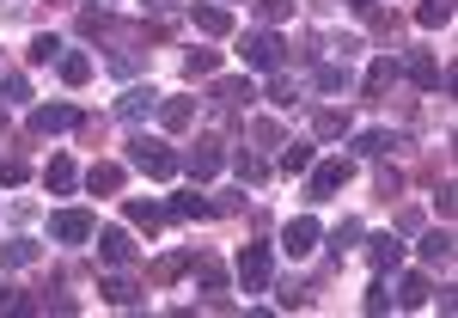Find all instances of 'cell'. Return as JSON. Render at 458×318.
<instances>
[{
    "mask_svg": "<svg viewBox=\"0 0 458 318\" xmlns=\"http://www.w3.org/2000/svg\"><path fill=\"white\" fill-rule=\"evenodd\" d=\"M233 276H239V288H245V294H263V288H269V276H276L269 245H245V251H239V263H233Z\"/></svg>",
    "mask_w": 458,
    "mask_h": 318,
    "instance_id": "277c9868",
    "label": "cell"
},
{
    "mask_svg": "<svg viewBox=\"0 0 458 318\" xmlns=\"http://www.w3.org/2000/svg\"><path fill=\"white\" fill-rule=\"evenodd\" d=\"M43 184H49L55 196H68L73 184H80V172H73V159H49V172H43Z\"/></svg>",
    "mask_w": 458,
    "mask_h": 318,
    "instance_id": "4dcf8cb0",
    "label": "cell"
},
{
    "mask_svg": "<svg viewBox=\"0 0 458 318\" xmlns=\"http://www.w3.org/2000/svg\"><path fill=\"white\" fill-rule=\"evenodd\" d=\"M318 142H336V135H349V110H318Z\"/></svg>",
    "mask_w": 458,
    "mask_h": 318,
    "instance_id": "d6a6232c",
    "label": "cell"
},
{
    "mask_svg": "<svg viewBox=\"0 0 458 318\" xmlns=\"http://www.w3.org/2000/svg\"><path fill=\"white\" fill-rule=\"evenodd\" d=\"M239 56H245V68H263V73H276L287 62V43L276 31H245V43H239Z\"/></svg>",
    "mask_w": 458,
    "mask_h": 318,
    "instance_id": "3957f363",
    "label": "cell"
},
{
    "mask_svg": "<svg viewBox=\"0 0 458 318\" xmlns=\"http://www.w3.org/2000/svg\"><path fill=\"white\" fill-rule=\"evenodd\" d=\"M190 270H196V282L208 288V294H226V263L208 257V251H190Z\"/></svg>",
    "mask_w": 458,
    "mask_h": 318,
    "instance_id": "9a60e30c",
    "label": "cell"
},
{
    "mask_svg": "<svg viewBox=\"0 0 458 318\" xmlns=\"http://www.w3.org/2000/svg\"><path fill=\"white\" fill-rule=\"evenodd\" d=\"M98 294H105L110 306H135V300H141V288L129 282V276H105V282H98Z\"/></svg>",
    "mask_w": 458,
    "mask_h": 318,
    "instance_id": "d4e9b609",
    "label": "cell"
},
{
    "mask_svg": "<svg viewBox=\"0 0 458 318\" xmlns=\"http://www.w3.org/2000/svg\"><path fill=\"white\" fill-rule=\"evenodd\" d=\"M453 0H422V6H416V25H422V31H440V25H453Z\"/></svg>",
    "mask_w": 458,
    "mask_h": 318,
    "instance_id": "7402d4cb",
    "label": "cell"
},
{
    "mask_svg": "<svg viewBox=\"0 0 458 318\" xmlns=\"http://www.w3.org/2000/svg\"><path fill=\"white\" fill-rule=\"evenodd\" d=\"M92 233H98V220H92L86 209H62V214H49V239H55V245H86Z\"/></svg>",
    "mask_w": 458,
    "mask_h": 318,
    "instance_id": "8992f818",
    "label": "cell"
},
{
    "mask_svg": "<svg viewBox=\"0 0 458 318\" xmlns=\"http://www.w3.org/2000/svg\"><path fill=\"white\" fill-rule=\"evenodd\" d=\"M318 239H324L318 214H293V220L282 227V251H287V257H312V251H318Z\"/></svg>",
    "mask_w": 458,
    "mask_h": 318,
    "instance_id": "52a82bcc",
    "label": "cell"
},
{
    "mask_svg": "<svg viewBox=\"0 0 458 318\" xmlns=\"http://www.w3.org/2000/svg\"><path fill=\"white\" fill-rule=\"evenodd\" d=\"M276 300H282V313H300V306H306V300H312V294H306V288H293V282H287L282 294H276Z\"/></svg>",
    "mask_w": 458,
    "mask_h": 318,
    "instance_id": "60d3db41",
    "label": "cell"
},
{
    "mask_svg": "<svg viewBox=\"0 0 458 318\" xmlns=\"http://www.w3.org/2000/svg\"><path fill=\"white\" fill-rule=\"evenodd\" d=\"M422 263H453V233H446V227L422 233Z\"/></svg>",
    "mask_w": 458,
    "mask_h": 318,
    "instance_id": "cb8c5ba5",
    "label": "cell"
},
{
    "mask_svg": "<svg viewBox=\"0 0 458 318\" xmlns=\"http://www.w3.org/2000/svg\"><path fill=\"white\" fill-rule=\"evenodd\" d=\"M349 86H354L349 62H324V68H318V92H349Z\"/></svg>",
    "mask_w": 458,
    "mask_h": 318,
    "instance_id": "4316f807",
    "label": "cell"
},
{
    "mask_svg": "<svg viewBox=\"0 0 458 318\" xmlns=\"http://www.w3.org/2000/svg\"><path fill=\"white\" fill-rule=\"evenodd\" d=\"M428 294H434L428 276H403V282H397V306H410V313H416V306H428Z\"/></svg>",
    "mask_w": 458,
    "mask_h": 318,
    "instance_id": "484cf974",
    "label": "cell"
},
{
    "mask_svg": "<svg viewBox=\"0 0 458 318\" xmlns=\"http://www.w3.org/2000/svg\"><path fill=\"white\" fill-rule=\"evenodd\" d=\"M183 270H190V251H172V257H159V263L147 270V282H153V288H165V282H177Z\"/></svg>",
    "mask_w": 458,
    "mask_h": 318,
    "instance_id": "603a6c76",
    "label": "cell"
},
{
    "mask_svg": "<svg viewBox=\"0 0 458 318\" xmlns=\"http://www.w3.org/2000/svg\"><path fill=\"white\" fill-rule=\"evenodd\" d=\"M92 239H98V263H105V270H123V263L135 257V239H129L123 227H98Z\"/></svg>",
    "mask_w": 458,
    "mask_h": 318,
    "instance_id": "ba28073f",
    "label": "cell"
},
{
    "mask_svg": "<svg viewBox=\"0 0 458 318\" xmlns=\"http://www.w3.org/2000/svg\"><path fill=\"white\" fill-rule=\"evenodd\" d=\"M80 31L86 37H110V19L105 13H80Z\"/></svg>",
    "mask_w": 458,
    "mask_h": 318,
    "instance_id": "b9f144b4",
    "label": "cell"
},
{
    "mask_svg": "<svg viewBox=\"0 0 458 318\" xmlns=\"http://www.w3.org/2000/svg\"><path fill=\"white\" fill-rule=\"evenodd\" d=\"M159 123H165L172 135H183V129L196 123V99H165V105H159Z\"/></svg>",
    "mask_w": 458,
    "mask_h": 318,
    "instance_id": "ffe728a7",
    "label": "cell"
},
{
    "mask_svg": "<svg viewBox=\"0 0 458 318\" xmlns=\"http://www.w3.org/2000/svg\"><path fill=\"white\" fill-rule=\"evenodd\" d=\"M55 73H62L68 86H86V80H92V56H80V49H62V56H55Z\"/></svg>",
    "mask_w": 458,
    "mask_h": 318,
    "instance_id": "d6986e66",
    "label": "cell"
},
{
    "mask_svg": "<svg viewBox=\"0 0 458 318\" xmlns=\"http://www.w3.org/2000/svg\"><path fill=\"white\" fill-rule=\"evenodd\" d=\"M386 306H391V294H386V282H373V288H367V313H386Z\"/></svg>",
    "mask_w": 458,
    "mask_h": 318,
    "instance_id": "ee69618b",
    "label": "cell"
},
{
    "mask_svg": "<svg viewBox=\"0 0 458 318\" xmlns=\"http://www.w3.org/2000/svg\"><path fill=\"white\" fill-rule=\"evenodd\" d=\"M0 263H6V270H25V263H37V239H6V245H0Z\"/></svg>",
    "mask_w": 458,
    "mask_h": 318,
    "instance_id": "f1b7e54d",
    "label": "cell"
},
{
    "mask_svg": "<svg viewBox=\"0 0 458 318\" xmlns=\"http://www.w3.org/2000/svg\"><path fill=\"white\" fill-rule=\"evenodd\" d=\"M269 105H276V110H293V105H300V86L276 73V80H269Z\"/></svg>",
    "mask_w": 458,
    "mask_h": 318,
    "instance_id": "8d00e7d4",
    "label": "cell"
},
{
    "mask_svg": "<svg viewBox=\"0 0 458 318\" xmlns=\"http://www.w3.org/2000/svg\"><path fill=\"white\" fill-rule=\"evenodd\" d=\"M0 135H6V105H0Z\"/></svg>",
    "mask_w": 458,
    "mask_h": 318,
    "instance_id": "bcb514c9",
    "label": "cell"
},
{
    "mask_svg": "<svg viewBox=\"0 0 458 318\" xmlns=\"http://www.w3.org/2000/svg\"><path fill=\"white\" fill-rule=\"evenodd\" d=\"M250 99H257L250 80H214V92H208L214 110H239V105H250Z\"/></svg>",
    "mask_w": 458,
    "mask_h": 318,
    "instance_id": "2e32d148",
    "label": "cell"
},
{
    "mask_svg": "<svg viewBox=\"0 0 458 318\" xmlns=\"http://www.w3.org/2000/svg\"><path fill=\"white\" fill-rule=\"evenodd\" d=\"M0 92L19 105V99H31V80H25V73H0ZM6 99H0V105H6Z\"/></svg>",
    "mask_w": 458,
    "mask_h": 318,
    "instance_id": "f35d334b",
    "label": "cell"
},
{
    "mask_svg": "<svg viewBox=\"0 0 458 318\" xmlns=\"http://www.w3.org/2000/svg\"><path fill=\"white\" fill-rule=\"evenodd\" d=\"M129 166L165 184V177H177V153L159 142V135H141V129H135V135H129Z\"/></svg>",
    "mask_w": 458,
    "mask_h": 318,
    "instance_id": "6da1fadb",
    "label": "cell"
},
{
    "mask_svg": "<svg viewBox=\"0 0 458 318\" xmlns=\"http://www.w3.org/2000/svg\"><path fill=\"white\" fill-rule=\"evenodd\" d=\"M324 239H330V257H349V251L360 245V220H343V227H336V233H324Z\"/></svg>",
    "mask_w": 458,
    "mask_h": 318,
    "instance_id": "e575fe53",
    "label": "cell"
},
{
    "mask_svg": "<svg viewBox=\"0 0 458 318\" xmlns=\"http://www.w3.org/2000/svg\"><path fill=\"white\" fill-rule=\"evenodd\" d=\"M250 135H257L263 147H282V129H276V123H250Z\"/></svg>",
    "mask_w": 458,
    "mask_h": 318,
    "instance_id": "7bdbcfd3",
    "label": "cell"
},
{
    "mask_svg": "<svg viewBox=\"0 0 458 318\" xmlns=\"http://www.w3.org/2000/svg\"><path fill=\"white\" fill-rule=\"evenodd\" d=\"M397 80H403V68H397L391 56H379V62L367 68V80H360V99H386V92L397 86Z\"/></svg>",
    "mask_w": 458,
    "mask_h": 318,
    "instance_id": "30bf717a",
    "label": "cell"
},
{
    "mask_svg": "<svg viewBox=\"0 0 458 318\" xmlns=\"http://www.w3.org/2000/svg\"><path fill=\"white\" fill-rule=\"evenodd\" d=\"M80 184H86V190H92V196H116V190H123V184H129V172H123V166H116V159H98V166H92V172L80 177Z\"/></svg>",
    "mask_w": 458,
    "mask_h": 318,
    "instance_id": "5bb4252c",
    "label": "cell"
},
{
    "mask_svg": "<svg viewBox=\"0 0 458 318\" xmlns=\"http://www.w3.org/2000/svg\"><path fill=\"white\" fill-rule=\"evenodd\" d=\"M220 166H226V147H220V135H196V142L177 153V172H190L196 184H208Z\"/></svg>",
    "mask_w": 458,
    "mask_h": 318,
    "instance_id": "7a4b0ae2",
    "label": "cell"
},
{
    "mask_svg": "<svg viewBox=\"0 0 458 318\" xmlns=\"http://www.w3.org/2000/svg\"><path fill=\"white\" fill-rule=\"evenodd\" d=\"M257 19L263 25H282V19H293V0H257Z\"/></svg>",
    "mask_w": 458,
    "mask_h": 318,
    "instance_id": "74e56055",
    "label": "cell"
},
{
    "mask_svg": "<svg viewBox=\"0 0 458 318\" xmlns=\"http://www.w3.org/2000/svg\"><path fill=\"white\" fill-rule=\"evenodd\" d=\"M410 80H416L422 92H440V86L453 92V68H440L434 56H410Z\"/></svg>",
    "mask_w": 458,
    "mask_h": 318,
    "instance_id": "4fadbf2b",
    "label": "cell"
},
{
    "mask_svg": "<svg viewBox=\"0 0 458 318\" xmlns=\"http://www.w3.org/2000/svg\"><path fill=\"white\" fill-rule=\"evenodd\" d=\"M25 177H31V159H25V153H0V184H6V190L25 184Z\"/></svg>",
    "mask_w": 458,
    "mask_h": 318,
    "instance_id": "d590c367",
    "label": "cell"
},
{
    "mask_svg": "<svg viewBox=\"0 0 458 318\" xmlns=\"http://www.w3.org/2000/svg\"><path fill=\"white\" fill-rule=\"evenodd\" d=\"M73 123H80L73 105H37L31 110V135H62V129H73Z\"/></svg>",
    "mask_w": 458,
    "mask_h": 318,
    "instance_id": "9c48e42d",
    "label": "cell"
},
{
    "mask_svg": "<svg viewBox=\"0 0 458 318\" xmlns=\"http://www.w3.org/2000/svg\"><path fill=\"white\" fill-rule=\"evenodd\" d=\"M123 214H129V227H141V233H159V227H165V209H159V202H147V196H129Z\"/></svg>",
    "mask_w": 458,
    "mask_h": 318,
    "instance_id": "e0dca14e",
    "label": "cell"
},
{
    "mask_svg": "<svg viewBox=\"0 0 458 318\" xmlns=\"http://www.w3.org/2000/svg\"><path fill=\"white\" fill-rule=\"evenodd\" d=\"M349 6H354V13H360V6H373V0H349Z\"/></svg>",
    "mask_w": 458,
    "mask_h": 318,
    "instance_id": "7dc6e473",
    "label": "cell"
},
{
    "mask_svg": "<svg viewBox=\"0 0 458 318\" xmlns=\"http://www.w3.org/2000/svg\"><path fill=\"white\" fill-rule=\"evenodd\" d=\"M397 190H403V172H397V166H379V196H397Z\"/></svg>",
    "mask_w": 458,
    "mask_h": 318,
    "instance_id": "ab89813d",
    "label": "cell"
},
{
    "mask_svg": "<svg viewBox=\"0 0 458 318\" xmlns=\"http://www.w3.org/2000/svg\"><path fill=\"white\" fill-rule=\"evenodd\" d=\"M190 19H196L202 37H233V13L226 6H190Z\"/></svg>",
    "mask_w": 458,
    "mask_h": 318,
    "instance_id": "ac0fdd59",
    "label": "cell"
},
{
    "mask_svg": "<svg viewBox=\"0 0 458 318\" xmlns=\"http://www.w3.org/2000/svg\"><path fill=\"white\" fill-rule=\"evenodd\" d=\"M55 56H62V37H31V49H25V62H31V68H49V62H55Z\"/></svg>",
    "mask_w": 458,
    "mask_h": 318,
    "instance_id": "1f68e13d",
    "label": "cell"
},
{
    "mask_svg": "<svg viewBox=\"0 0 458 318\" xmlns=\"http://www.w3.org/2000/svg\"><path fill=\"white\" fill-rule=\"evenodd\" d=\"M233 166H239V172H245V177H250V184H257V177H263V166H257V159H250L245 147H239V153H233Z\"/></svg>",
    "mask_w": 458,
    "mask_h": 318,
    "instance_id": "f6af8a7d",
    "label": "cell"
},
{
    "mask_svg": "<svg viewBox=\"0 0 458 318\" xmlns=\"http://www.w3.org/2000/svg\"><path fill=\"white\" fill-rule=\"evenodd\" d=\"M214 68H220V49H190V56H183V73H190V80H208Z\"/></svg>",
    "mask_w": 458,
    "mask_h": 318,
    "instance_id": "836d02e7",
    "label": "cell"
},
{
    "mask_svg": "<svg viewBox=\"0 0 458 318\" xmlns=\"http://www.w3.org/2000/svg\"><path fill=\"white\" fill-rule=\"evenodd\" d=\"M153 110H159V92H153V86H129V92L116 99V116H123V123H141Z\"/></svg>",
    "mask_w": 458,
    "mask_h": 318,
    "instance_id": "8fae6325",
    "label": "cell"
},
{
    "mask_svg": "<svg viewBox=\"0 0 458 318\" xmlns=\"http://www.w3.org/2000/svg\"><path fill=\"white\" fill-rule=\"evenodd\" d=\"M367 263H373L379 276L397 270V263H403V239H397V233H373V239H367Z\"/></svg>",
    "mask_w": 458,
    "mask_h": 318,
    "instance_id": "7c38bea8",
    "label": "cell"
},
{
    "mask_svg": "<svg viewBox=\"0 0 458 318\" xmlns=\"http://www.w3.org/2000/svg\"><path fill=\"white\" fill-rule=\"evenodd\" d=\"M354 177V159H324V166H312V184H306V196L312 202H330V196H343Z\"/></svg>",
    "mask_w": 458,
    "mask_h": 318,
    "instance_id": "5b68a950",
    "label": "cell"
},
{
    "mask_svg": "<svg viewBox=\"0 0 458 318\" xmlns=\"http://www.w3.org/2000/svg\"><path fill=\"white\" fill-rule=\"evenodd\" d=\"M282 172L287 177H300V172H312V142H282Z\"/></svg>",
    "mask_w": 458,
    "mask_h": 318,
    "instance_id": "f546056e",
    "label": "cell"
},
{
    "mask_svg": "<svg viewBox=\"0 0 458 318\" xmlns=\"http://www.w3.org/2000/svg\"><path fill=\"white\" fill-rule=\"evenodd\" d=\"M386 147H403V142H397V135H386V129H367V135H354V153H360V159H379Z\"/></svg>",
    "mask_w": 458,
    "mask_h": 318,
    "instance_id": "83f0119b",
    "label": "cell"
},
{
    "mask_svg": "<svg viewBox=\"0 0 458 318\" xmlns=\"http://www.w3.org/2000/svg\"><path fill=\"white\" fill-rule=\"evenodd\" d=\"M165 214H172V220H208V196H196V190H183V196H172V209H165Z\"/></svg>",
    "mask_w": 458,
    "mask_h": 318,
    "instance_id": "44dd1931",
    "label": "cell"
}]
</instances>
